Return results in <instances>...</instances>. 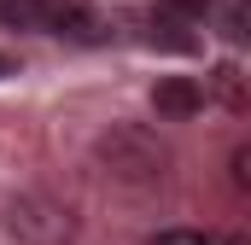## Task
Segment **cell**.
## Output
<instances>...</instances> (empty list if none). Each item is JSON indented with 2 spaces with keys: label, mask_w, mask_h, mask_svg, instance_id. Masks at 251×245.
I'll list each match as a JSON object with an SVG mask.
<instances>
[{
  "label": "cell",
  "mask_w": 251,
  "mask_h": 245,
  "mask_svg": "<svg viewBox=\"0 0 251 245\" xmlns=\"http://www.w3.org/2000/svg\"><path fill=\"white\" fill-rule=\"evenodd\" d=\"M152 105H158L164 117H193V111L204 105V88L187 82V76H170V82H158V88H152Z\"/></svg>",
  "instance_id": "cell-1"
},
{
  "label": "cell",
  "mask_w": 251,
  "mask_h": 245,
  "mask_svg": "<svg viewBox=\"0 0 251 245\" xmlns=\"http://www.w3.org/2000/svg\"><path fill=\"white\" fill-rule=\"evenodd\" d=\"M146 245H216V240L199 234V228H164V234H152Z\"/></svg>",
  "instance_id": "cell-3"
},
{
  "label": "cell",
  "mask_w": 251,
  "mask_h": 245,
  "mask_svg": "<svg viewBox=\"0 0 251 245\" xmlns=\"http://www.w3.org/2000/svg\"><path fill=\"white\" fill-rule=\"evenodd\" d=\"M0 18L12 29H47L53 24V0H0Z\"/></svg>",
  "instance_id": "cell-2"
},
{
  "label": "cell",
  "mask_w": 251,
  "mask_h": 245,
  "mask_svg": "<svg viewBox=\"0 0 251 245\" xmlns=\"http://www.w3.org/2000/svg\"><path fill=\"white\" fill-rule=\"evenodd\" d=\"M158 12H164V18H204L210 0H158Z\"/></svg>",
  "instance_id": "cell-4"
},
{
  "label": "cell",
  "mask_w": 251,
  "mask_h": 245,
  "mask_svg": "<svg viewBox=\"0 0 251 245\" xmlns=\"http://www.w3.org/2000/svg\"><path fill=\"white\" fill-rule=\"evenodd\" d=\"M0 76H12V59H0Z\"/></svg>",
  "instance_id": "cell-5"
}]
</instances>
